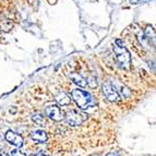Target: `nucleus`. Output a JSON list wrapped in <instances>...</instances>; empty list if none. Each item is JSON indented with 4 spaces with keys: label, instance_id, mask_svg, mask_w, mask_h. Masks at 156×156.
<instances>
[{
    "label": "nucleus",
    "instance_id": "nucleus-8",
    "mask_svg": "<svg viewBox=\"0 0 156 156\" xmlns=\"http://www.w3.org/2000/svg\"><path fill=\"white\" fill-rule=\"evenodd\" d=\"M144 35H145L146 39H147L148 42L151 43L154 47L156 48V32L155 30L152 27V26H147L144 31Z\"/></svg>",
    "mask_w": 156,
    "mask_h": 156
},
{
    "label": "nucleus",
    "instance_id": "nucleus-4",
    "mask_svg": "<svg viewBox=\"0 0 156 156\" xmlns=\"http://www.w3.org/2000/svg\"><path fill=\"white\" fill-rule=\"evenodd\" d=\"M101 92L104 94V96L106 97L109 101H118L120 99V95L118 93L117 89L115 87V85L110 82H105L101 86Z\"/></svg>",
    "mask_w": 156,
    "mask_h": 156
},
{
    "label": "nucleus",
    "instance_id": "nucleus-3",
    "mask_svg": "<svg viewBox=\"0 0 156 156\" xmlns=\"http://www.w3.org/2000/svg\"><path fill=\"white\" fill-rule=\"evenodd\" d=\"M66 121L69 126L71 127H76V126H80L87 119V115L83 114V112H78V110H69V112L66 114L65 116Z\"/></svg>",
    "mask_w": 156,
    "mask_h": 156
},
{
    "label": "nucleus",
    "instance_id": "nucleus-7",
    "mask_svg": "<svg viewBox=\"0 0 156 156\" xmlns=\"http://www.w3.org/2000/svg\"><path fill=\"white\" fill-rule=\"evenodd\" d=\"M31 138L32 140L37 142V143H45L48 136H47L46 131L42 130V129H37V130H34L31 132Z\"/></svg>",
    "mask_w": 156,
    "mask_h": 156
},
{
    "label": "nucleus",
    "instance_id": "nucleus-9",
    "mask_svg": "<svg viewBox=\"0 0 156 156\" xmlns=\"http://www.w3.org/2000/svg\"><path fill=\"white\" fill-rule=\"evenodd\" d=\"M70 78H71V80L73 81V83L76 84V85L80 86V87H85V86H87L86 80L82 76H80L79 73H72L70 76Z\"/></svg>",
    "mask_w": 156,
    "mask_h": 156
},
{
    "label": "nucleus",
    "instance_id": "nucleus-12",
    "mask_svg": "<svg viewBox=\"0 0 156 156\" xmlns=\"http://www.w3.org/2000/svg\"><path fill=\"white\" fill-rule=\"evenodd\" d=\"M116 87V86H115ZM117 89V87H116ZM118 93H119L120 96H122L123 98H126V97H129L131 95V91L129 89H128L127 86L125 85H121V84H119V87L117 89Z\"/></svg>",
    "mask_w": 156,
    "mask_h": 156
},
{
    "label": "nucleus",
    "instance_id": "nucleus-13",
    "mask_svg": "<svg viewBox=\"0 0 156 156\" xmlns=\"http://www.w3.org/2000/svg\"><path fill=\"white\" fill-rule=\"evenodd\" d=\"M86 82H87V84H89L90 87H92V89H95V87H97V85H98V82H97V79L95 78V76H90L87 80H86Z\"/></svg>",
    "mask_w": 156,
    "mask_h": 156
},
{
    "label": "nucleus",
    "instance_id": "nucleus-6",
    "mask_svg": "<svg viewBox=\"0 0 156 156\" xmlns=\"http://www.w3.org/2000/svg\"><path fill=\"white\" fill-rule=\"evenodd\" d=\"M5 138V140H7V142H9V143L12 144V145L16 146V147H21L24 144V140L21 135L16 132H13V131H11V130L7 131Z\"/></svg>",
    "mask_w": 156,
    "mask_h": 156
},
{
    "label": "nucleus",
    "instance_id": "nucleus-14",
    "mask_svg": "<svg viewBox=\"0 0 156 156\" xmlns=\"http://www.w3.org/2000/svg\"><path fill=\"white\" fill-rule=\"evenodd\" d=\"M11 156H26L24 153H22L21 151H19V148H14V150H12L10 153Z\"/></svg>",
    "mask_w": 156,
    "mask_h": 156
},
{
    "label": "nucleus",
    "instance_id": "nucleus-16",
    "mask_svg": "<svg viewBox=\"0 0 156 156\" xmlns=\"http://www.w3.org/2000/svg\"><path fill=\"white\" fill-rule=\"evenodd\" d=\"M106 156H121L118 152H109Z\"/></svg>",
    "mask_w": 156,
    "mask_h": 156
},
{
    "label": "nucleus",
    "instance_id": "nucleus-17",
    "mask_svg": "<svg viewBox=\"0 0 156 156\" xmlns=\"http://www.w3.org/2000/svg\"><path fill=\"white\" fill-rule=\"evenodd\" d=\"M32 156H47V155H43V154H36V155H32Z\"/></svg>",
    "mask_w": 156,
    "mask_h": 156
},
{
    "label": "nucleus",
    "instance_id": "nucleus-10",
    "mask_svg": "<svg viewBox=\"0 0 156 156\" xmlns=\"http://www.w3.org/2000/svg\"><path fill=\"white\" fill-rule=\"evenodd\" d=\"M56 101L59 105H62V106H66V105H69L71 103V98L68 96L65 92H60L56 95Z\"/></svg>",
    "mask_w": 156,
    "mask_h": 156
},
{
    "label": "nucleus",
    "instance_id": "nucleus-11",
    "mask_svg": "<svg viewBox=\"0 0 156 156\" xmlns=\"http://www.w3.org/2000/svg\"><path fill=\"white\" fill-rule=\"evenodd\" d=\"M32 120H33L34 122L38 126H45L46 125L45 117L44 116H42L41 114H38V112H34V114L32 115Z\"/></svg>",
    "mask_w": 156,
    "mask_h": 156
},
{
    "label": "nucleus",
    "instance_id": "nucleus-2",
    "mask_svg": "<svg viewBox=\"0 0 156 156\" xmlns=\"http://www.w3.org/2000/svg\"><path fill=\"white\" fill-rule=\"evenodd\" d=\"M72 99L76 101V104L78 105V107L80 109L85 110L89 109L91 107L96 106V101L94 99V97L92 96L89 92L84 91V90H73L71 93Z\"/></svg>",
    "mask_w": 156,
    "mask_h": 156
},
{
    "label": "nucleus",
    "instance_id": "nucleus-15",
    "mask_svg": "<svg viewBox=\"0 0 156 156\" xmlns=\"http://www.w3.org/2000/svg\"><path fill=\"white\" fill-rule=\"evenodd\" d=\"M131 5H141V3H147L152 0H129Z\"/></svg>",
    "mask_w": 156,
    "mask_h": 156
},
{
    "label": "nucleus",
    "instance_id": "nucleus-1",
    "mask_svg": "<svg viewBox=\"0 0 156 156\" xmlns=\"http://www.w3.org/2000/svg\"><path fill=\"white\" fill-rule=\"evenodd\" d=\"M112 50H114V56L116 58L117 65L119 66L121 69L126 71H129L131 69V55L129 50L126 48L125 44L121 39L117 38L115 41L114 46H112Z\"/></svg>",
    "mask_w": 156,
    "mask_h": 156
},
{
    "label": "nucleus",
    "instance_id": "nucleus-5",
    "mask_svg": "<svg viewBox=\"0 0 156 156\" xmlns=\"http://www.w3.org/2000/svg\"><path fill=\"white\" fill-rule=\"evenodd\" d=\"M45 114L48 118H50L54 121H61V120L65 119V116H63V112H61L60 110V107L58 105H51V106H48L45 109Z\"/></svg>",
    "mask_w": 156,
    "mask_h": 156
}]
</instances>
